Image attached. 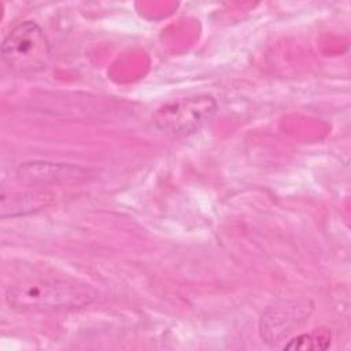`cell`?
<instances>
[{"label":"cell","mask_w":351,"mask_h":351,"mask_svg":"<svg viewBox=\"0 0 351 351\" xmlns=\"http://www.w3.org/2000/svg\"><path fill=\"white\" fill-rule=\"evenodd\" d=\"M95 291L70 277L56 274H33L12 284L7 291V303L14 308L56 310L89 304Z\"/></svg>","instance_id":"cell-1"},{"label":"cell","mask_w":351,"mask_h":351,"mask_svg":"<svg viewBox=\"0 0 351 351\" xmlns=\"http://www.w3.org/2000/svg\"><path fill=\"white\" fill-rule=\"evenodd\" d=\"M1 55L11 70L22 74L36 73L49 60V43L36 22L25 21L5 36Z\"/></svg>","instance_id":"cell-2"},{"label":"cell","mask_w":351,"mask_h":351,"mask_svg":"<svg viewBox=\"0 0 351 351\" xmlns=\"http://www.w3.org/2000/svg\"><path fill=\"white\" fill-rule=\"evenodd\" d=\"M217 111V101L210 95H193L171 100L156 110L154 123L173 136H186L197 132Z\"/></svg>","instance_id":"cell-3"},{"label":"cell","mask_w":351,"mask_h":351,"mask_svg":"<svg viewBox=\"0 0 351 351\" xmlns=\"http://www.w3.org/2000/svg\"><path fill=\"white\" fill-rule=\"evenodd\" d=\"M80 169L73 166H64L59 163H47V162H32L25 163L18 169L21 178L30 182H53L58 180L74 178Z\"/></svg>","instance_id":"cell-4"},{"label":"cell","mask_w":351,"mask_h":351,"mask_svg":"<svg viewBox=\"0 0 351 351\" xmlns=\"http://www.w3.org/2000/svg\"><path fill=\"white\" fill-rule=\"evenodd\" d=\"M329 344V333L325 330H315L300 335L292 339L284 348L287 350H317L325 348Z\"/></svg>","instance_id":"cell-5"}]
</instances>
